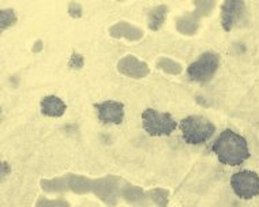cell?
I'll list each match as a JSON object with an SVG mask.
<instances>
[{
  "instance_id": "6da1fadb",
  "label": "cell",
  "mask_w": 259,
  "mask_h": 207,
  "mask_svg": "<svg viewBox=\"0 0 259 207\" xmlns=\"http://www.w3.org/2000/svg\"><path fill=\"white\" fill-rule=\"evenodd\" d=\"M213 153L219 161L228 167H237L250 158L248 143L241 135L232 130L223 131L213 143Z\"/></svg>"
},
{
  "instance_id": "7a4b0ae2",
  "label": "cell",
  "mask_w": 259,
  "mask_h": 207,
  "mask_svg": "<svg viewBox=\"0 0 259 207\" xmlns=\"http://www.w3.org/2000/svg\"><path fill=\"white\" fill-rule=\"evenodd\" d=\"M180 128L188 144H202L214 135L215 126L202 116H188L182 120Z\"/></svg>"
},
{
  "instance_id": "3957f363",
  "label": "cell",
  "mask_w": 259,
  "mask_h": 207,
  "mask_svg": "<svg viewBox=\"0 0 259 207\" xmlns=\"http://www.w3.org/2000/svg\"><path fill=\"white\" fill-rule=\"evenodd\" d=\"M142 127L150 136H169L178 127V123L168 112H157L149 108L142 113Z\"/></svg>"
},
{
  "instance_id": "277c9868",
  "label": "cell",
  "mask_w": 259,
  "mask_h": 207,
  "mask_svg": "<svg viewBox=\"0 0 259 207\" xmlns=\"http://www.w3.org/2000/svg\"><path fill=\"white\" fill-rule=\"evenodd\" d=\"M220 58L214 52H205L199 58L188 66V78L198 83H207L214 77L215 71L219 68Z\"/></svg>"
},
{
  "instance_id": "5b68a950",
  "label": "cell",
  "mask_w": 259,
  "mask_h": 207,
  "mask_svg": "<svg viewBox=\"0 0 259 207\" xmlns=\"http://www.w3.org/2000/svg\"><path fill=\"white\" fill-rule=\"evenodd\" d=\"M231 187L240 199L255 198L259 195V175L252 171L237 172L231 177Z\"/></svg>"
},
{
  "instance_id": "8992f818",
  "label": "cell",
  "mask_w": 259,
  "mask_h": 207,
  "mask_svg": "<svg viewBox=\"0 0 259 207\" xmlns=\"http://www.w3.org/2000/svg\"><path fill=\"white\" fill-rule=\"evenodd\" d=\"M94 108L97 111L100 123L105 126L115 124L119 126L124 119V105L117 101H105V102L94 104Z\"/></svg>"
},
{
  "instance_id": "52a82bcc",
  "label": "cell",
  "mask_w": 259,
  "mask_h": 207,
  "mask_svg": "<svg viewBox=\"0 0 259 207\" xmlns=\"http://www.w3.org/2000/svg\"><path fill=\"white\" fill-rule=\"evenodd\" d=\"M243 7H244V3L239 0H228L224 3L221 9V23H223L224 30L229 32L232 29V26L240 17Z\"/></svg>"
},
{
  "instance_id": "ba28073f",
  "label": "cell",
  "mask_w": 259,
  "mask_h": 207,
  "mask_svg": "<svg viewBox=\"0 0 259 207\" xmlns=\"http://www.w3.org/2000/svg\"><path fill=\"white\" fill-rule=\"evenodd\" d=\"M67 105L56 95H47L41 101V113L48 117H60L66 112Z\"/></svg>"
},
{
  "instance_id": "9c48e42d",
  "label": "cell",
  "mask_w": 259,
  "mask_h": 207,
  "mask_svg": "<svg viewBox=\"0 0 259 207\" xmlns=\"http://www.w3.org/2000/svg\"><path fill=\"white\" fill-rule=\"evenodd\" d=\"M166 15V6H158L157 9H154L149 15V26L152 30H158L161 25L165 21Z\"/></svg>"
}]
</instances>
